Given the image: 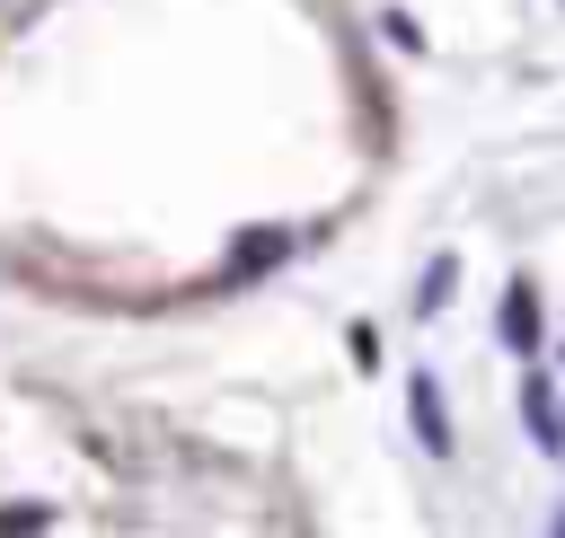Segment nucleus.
I'll use <instances>...</instances> for the list:
<instances>
[{
	"label": "nucleus",
	"instance_id": "nucleus-3",
	"mask_svg": "<svg viewBox=\"0 0 565 538\" xmlns=\"http://www.w3.org/2000/svg\"><path fill=\"white\" fill-rule=\"evenodd\" d=\"M494 326H503V353H521V362H530V353H539V335H547V326H539V291H530V282H512Z\"/></svg>",
	"mask_w": 565,
	"mask_h": 538
},
{
	"label": "nucleus",
	"instance_id": "nucleus-6",
	"mask_svg": "<svg viewBox=\"0 0 565 538\" xmlns=\"http://www.w3.org/2000/svg\"><path fill=\"white\" fill-rule=\"evenodd\" d=\"M547 538H565V503H556V512H547Z\"/></svg>",
	"mask_w": 565,
	"mask_h": 538
},
{
	"label": "nucleus",
	"instance_id": "nucleus-1",
	"mask_svg": "<svg viewBox=\"0 0 565 538\" xmlns=\"http://www.w3.org/2000/svg\"><path fill=\"white\" fill-rule=\"evenodd\" d=\"M521 423H530V441L547 459H565V397H556L547 370H521Z\"/></svg>",
	"mask_w": 565,
	"mask_h": 538
},
{
	"label": "nucleus",
	"instance_id": "nucleus-5",
	"mask_svg": "<svg viewBox=\"0 0 565 538\" xmlns=\"http://www.w3.org/2000/svg\"><path fill=\"white\" fill-rule=\"evenodd\" d=\"M35 529H44L35 503H9V512H0V538H35Z\"/></svg>",
	"mask_w": 565,
	"mask_h": 538
},
{
	"label": "nucleus",
	"instance_id": "nucleus-2",
	"mask_svg": "<svg viewBox=\"0 0 565 538\" xmlns=\"http://www.w3.org/2000/svg\"><path fill=\"white\" fill-rule=\"evenodd\" d=\"M406 415H415V441H424L433 459H450V415H441V379H433V370L406 379Z\"/></svg>",
	"mask_w": 565,
	"mask_h": 538
},
{
	"label": "nucleus",
	"instance_id": "nucleus-4",
	"mask_svg": "<svg viewBox=\"0 0 565 538\" xmlns=\"http://www.w3.org/2000/svg\"><path fill=\"white\" fill-rule=\"evenodd\" d=\"M450 273H459V256H433V265H424V291H415V309H424V318L450 300Z\"/></svg>",
	"mask_w": 565,
	"mask_h": 538
}]
</instances>
